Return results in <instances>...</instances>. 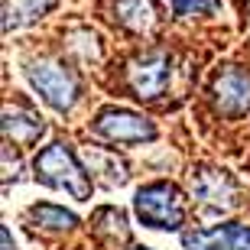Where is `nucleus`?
<instances>
[{
  "label": "nucleus",
  "mask_w": 250,
  "mask_h": 250,
  "mask_svg": "<svg viewBox=\"0 0 250 250\" xmlns=\"http://www.w3.org/2000/svg\"><path fill=\"white\" fill-rule=\"evenodd\" d=\"M33 172L42 186H52V188H62V192L75 195L78 202H88L91 198V179L78 166L75 153L65 143H49L42 153L36 156L33 163Z\"/></svg>",
  "instance_id": "f257e3e1"
},
{
  "label": "nucleus",
  "mask_w": 250,
  "mask_h": 250,
  "mask_svg": "<svg viewBox=\"0 0 250 250\" xmlns=\"http://www.w3.org/2000/svg\"><path fill=\"white\" fill-rule=\"evenodd\" d=\"M133 211L146 228L156 231H179L186 221V202L172 182H149L137 192Z\"/></svg>",
  "instance_id": "f03ea898"
},
{
  "label": "nucleus",
  "mask_w": 250,
  "mask_h": 250,
  "mask_svg": "<svg viewBox=\"0 0 250 250\" xmlns=\"http://www.w3.org/2000/svg\"><path fill=\"white\" fill-rule=\"evenodd\" d=\"M94 137L107 140V143H143V140H156V127L143 117V114L124 111V107H104L91 124Z\"/></svg>",
  "instance_id": "7ed1b4c3"
},
{
  "label": "nucleus",
  "mask_w": 250,
  "mask_h": 250,
  "mask_svg": "<svg viewBox=\"0 0 250 250\" xmlns=\"http://www.w3.org/2000/svg\"><path fill=\"white\" fill-rule=\"evenodd\" d=\"M29 82L42 94V101L56 111H68L75 101H78V82H75L72 72H65L62 65L56 62H36L26 68Z\"/></svg>",
  "instance_id": "20e7f679"
},
{
  "label": "nucleus",
  "mask_w": 250,
  "mask_h": 250,
  "mask_svg": "<svg viewBox=\"0 0 250 250\" xmlns=\"http://www.w3.org/2000/svg\"><path fill=\"white\" fill-rule=\"evenodd\" d=\"M169 65H172V59L166 52H159V49L156 52H146L143 59L130 62L127 84L133 88L137 98H159L166 82H169Z\"/></svg>",
  "instance_id": "39448f33"
},
{
  "label": "nucleus",
  "mask_w": 250,
  "mask_h": 250,
  "mask_svg": "<svg viewBox=\"0 0 250 250\" xmlns=\"http://www.w3.org/2000/svg\"><path fill=\"white\" fill-rule=\"evenodd\" d=\"M186 250H250L247 224H214V228H195L182 234Z\"/></svg>",
  "instance_id": "423d86ee"
},
{
  "label": "nucleus",
  "mask_w": 250,
  "mask_h": 250,
  "mask_svg": "<svg viewBox=\"0 0 250 250\" xmlns=\"http://www.w3.org/2000/svg\"><path fill=\"white\" fill-rule=\"evenodd\" d=\"M214 104L228 117H241L250 111V75L241 68H224L211 84Z\"/></svg>",
  "instance_id": "0eeeda50"
},
{
  "label": "nucleus",
  "mask_w": 250,
  "mask_h": 250,
  "mask_svg": "<svg viewBox=\"0 0 250 250\" xmlns=\"http://www.w3.org/2000/svg\"><path fill=\"white\" fill-rule=\"evenodd\" d=\"M195 198L208 208H218V211H228L237 205V182H234L224 169H198L192 179Z\"/></svg>",
  "instance_id": "6e6552de"
},
{
  "label": "nucleus",
  "mask_w": 250,
  "mask_h": 250,
  "mask_svg": "<svg viewBox=\"0 0 250 250\" xmlns=\"http://www.w3.org/2000/svg\"><path fill=\"white\" fill-rule=\"evenodd\" d=\"M46 133V124L29 111H3V137L17 146H33Z\"/></svg>",
  "instance_id": "1a4fd4ad"
},
{
  "label": "nucleus",
  "mask_w": 250,
  "mask_h": 250,
  "mask_svg": "<svg viewBox=\"0 0 250 250\" xmlns=\"http://www.w3.org/2000/svg\"><path fill=\"white\" fill-rule=\"evenodd\" d=\"M52 7H56V0H3V33L29 26Z\"/></svg>",
  "instance_id": "9d476101"
},
{
  "label": "nucleus",
  "mask_w": 250,
  "mask_h": 250,
  "mask_svg": "<svg viewBox=\"0 0 250 250\" xmlns=\"http://www.w3.org/2000/svg\"><path fill=\"white\" fill-rule=\"evenodd\" d=\"M114 13L127 29L133 33H143V29L153 26L156 20V0H117L114 3Z\"/></svg>",
  "instance_id": "9b49d317"
},
{
  "label": "nucleus",
  "mask_w": 250,
  "mask_h": 250,
  "mask_svg": "<svg viewBox=\"0 0 250 250\" xmlns=\"http://www.w3.org/2000/svg\"><path fill=\"white\" fill-rule=\"evenodd\" d=\"M29 221L52 228V231H65V228H75L78 218L72 211H65V208H56V205H33L29 208Z\"/></svg>",
  "instance_id": "f8f14e48"
},
{
  "label": "nucleus",
  "mask_w": 250,
  "mask_h": 250,
  "mask_svg": "<svg viewBox=\"0 0 250 250\" xmlns=\"http://www.w3.org/2000/svg\"><path fill=\"white\" fill-rule=\"evenodd\" d=\"M214 0H176V17H192V13H211Z\"/></svg>",
  "instance_id": "ddd939ff"
},
{
  "label": "nucleus",
  "mask_w": 250,
  "mask_h": 250,
  "mask_svg": "<svg viewBox=\"0 0 250 250\" xmlns=\"http://www.w3.org/2000/svg\"><path fill=\"white\" fill-rule=\"evenodd\" d=\"M0 241H3V250H17V244L10 241V228H3V231H0Z\"/></svg>",
  "instance_id": "4468645a"
},
{
  "label": "nucleus",
  "mask_w": 250,
  "mask_h": 250,
  "mask_svg": "<svg viewBox=\"0 0 250 250\" xmlns=\"http://www.w3.org/2000/svg\"><path fill=\"white\" fill-rule=\"evenodd\" d=\"M130 250H149V247H130Z\"/></svg>",
  "instance_id": "2eb2a0df"
}]
</instances>
